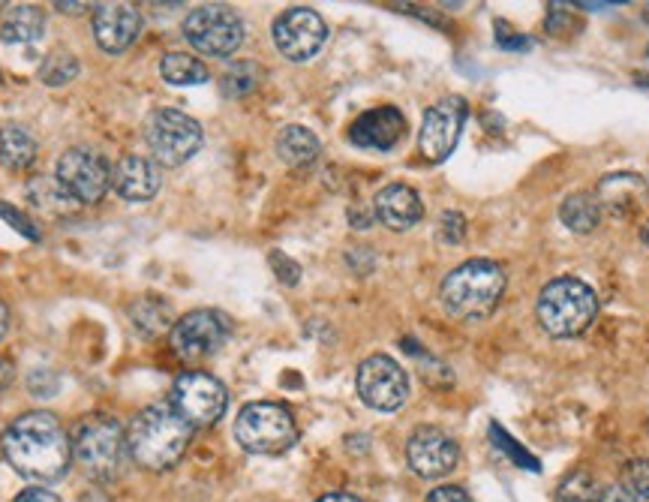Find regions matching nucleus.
<instances>
[{
    "mask_svg": "<svg viewBox=\"0 0 649 502\" xmlns=\"http://www.w3.org/2000/svg\"><path fill=\"white\" fill-rule=\"evenodd\" d=\"M7 463L28 481L52 484L67 475L73 442L52 412H28L16 418L0 439Z\"/></svg>",
    "mask_w": 649,
    "mask_h": 502,
    "instance_id": "obj_1",
    "label": "nucleus"
},
{
    "mask_svg": "<svg viewBox=\"0 0 649 502\" xmlns=\"http://www.w3.org/2000/svg\"><path fill=\"white\" fill-rule=\"evenodd\" d=\"M190 436L193 427L172 403H151L133 418L127 433V448L139 466L163 472L184 457Z\"/></svg>",
    "mask_w": 649,
    "mask_h": 502,
    "instance_id": "obj_2",
    "label": "nucleus"
},
{
    "mask_svg": "<svg viewBox=\"0 0 649 502\" xmlns=\"http://www.w3.org/2000/svg\"><path fill=\"white\" fill-rule=\"evenodd\" d=\"M505 292V271L493 259H469L457 265L439 289V301L448 316L475 322L493 313Z\"/></svg>",
    "mask_w": 649,
    "mask_h": 502,
    "instance_id": "obj_3",
    "label": "nucleus"
},
{
    "mask_svg": "<svg viewBox=\"0 0 649 502\" xmlns=\"http://www.w3.org/2000/svg\"><path fill=\"white\" fill-rule=\"evenodd\" d=\"M535 313L550 337L565 340L583 334L592 325L598 313V298L589 283L577 277H556L541 289Z\"/></svg>",
    "mask_w": 649,
    "mask_h": 502,
    "instance_id": "obj_4",
    "label": "nucleus"
},
{
    "mask_svg": "<svg viewBox=\"0 0 649 502\" xmlns=\"http://www.w3.org/2000/svg\"><path fill=\"white\" fill-rule=\"evenodd\" d=\"M73 457L85 466V472L97 481H112L121 475L127 460V436L121 424L109 415H88L76 424L73 433Z\"/></svg>",
    "mask_w": 649,
    "mask_h": 502,
    "instance_id": "obj_5",
    "label": "nucleus"
},
{
    "mask_svg": "<svg viewBox=\"0 0 649 502\" xmlns=\"http://www.w3.org/2000/svg\"><path fill=\"white\" fill-rule=\"evenodd\" d=\"M235 439L250 454H283L295 445L298 427L283 403H247L235 418Z\"/></svg>",
    "mask_w": 649,
    "mask_h": 502,
    "instance_id": "obj_6",
    "label": "nucleus"
},
{
    "mask_svg": "<svg viewBox=\"0 0 649 502\" xmlns=\"http://www.w3.org/2000/svg\"><path fill=\"white\" fill-rule=\"evenodd\" d=\"M145 139L160 166H184L202 148V127L178 109H157L145 124Z\"/></svg>",
    "mask_w": 649,
    "mask_h": 502,
    "instance_id": "obj_7",
    "label": "nucleus"
},
{
    "mask_svg": "<svg viewBox=\"0 0 649 502\" xmlns=\"http://www.w3.org/2000/svg\"><path fill=\"white\" fill-rule=\"evenodd\" d=\"M187 43L211 58H229L244 43V22L226 4H205L196 7L184 22Z\"/></svg>",
    "mask_w": 649,
    "mask_h": 502,
    "instance_id": "obj_8",
    "label": "nucleus"
},
{
    "mask_svg": "<svg viewBox=\"0 0 649 502\" xmlns=\"http://www.w3.org/2000/svg\"><path fill=\"white\" fill-rule=\"evenodd\" d=\"M55 181L64 187V193L76 205H97L109 193V187H112V172H109L106 160L97 151H91V148H70L58 160Z\"/></svg>",
    "mask_w": 649,
    "mask_h": 502,
    "instance_id": "obj_9",
    "label": "nucleus"
},
{
    "mask_svg": "<svg viewBox=\"0 0 649 502\" xmlns=\"http://www.w3.org/2000/svg\"><path fill=\"white\" fill-rule=\"evenodd\" d=\"M172 406L187 418L190 427H211L223 418L229 406V394H226V385L214 379L211 373L190 370L178 376L172 388Z\"/></svg>",
    "mask_w": 649,
    "mask_h": 502,
    "instance_id": "obj_10",
    "label": "nucleus"
},
{
    "mask_svg": "<svg viewBox=\"0 0 649 502\" xmlns=\"http://www.w3.org/2000/svg\"><path fill=\"white\" fill-rule=\"evenodd\" d=\"M232 337V322L220 310H193L172 325V349L184 361H202L217 355Z\"/></svg>",
    "mask_w": 649,
    "mask_h": 502,
    "instance_id": "obj_11",
    "label": "nucleus"
},
{
    "mask_svg": "<svg viewBox=\"0 0 649 502\" xmlns=\"http://www.w3.org/2000/svg\"><path fill=\"white\" fill-rule=\"evenodd\" d=\"M271 34H274L277 52L286 61L304 64V61H310V58H316L322 52V46L328 40V25L310 7H292V10L277 16Z\"/></svg>",
    "mask_w": 649,
    "mask_h": 502,
    "instance_id": "obj_12",
    "label": "nucleus"
},
{
    "mask_svg": "<svg viewBox=\"0 0 649 502\" xmlns=\"http://www.w3.org/2000/svg\"><path fill=\"white\" fill-rule=\"evenodd\" d=\"M358 397L376 412H397L409 400V376L388 355H370L358 367Z\"/></svg>",
    "mask_w": 649,
    "mask_h": 502,
    "instance_id": "obj_13",
    "label": "nucleus"
},
{
    "mask_svg": "<svg viewBox=\"0 0 649 502\" xmlns=\"http://www.w3.org/2000/svg\"><path fill=\"white\" fill-rule=\"evenodd\" d=\"M466 115H469V106L463 97H442L436 106L427 109L421 136H418V148L430 163H442L454 154Z\"/></svg>",
    "mask_w": 649,
    "mask_h": 502,
    "instance_id": "obj_14",
    "label": "nucleus"
},
{
    "mask_svg": "<svg viewBox=\"0 0 649 502\" xmlns=\"http://www.w3.org/2000/svg\"><path fill=\"white\" fill-rule=\"evenodd\" d=\"M460 460V445L439 427H418L406 442V463L421 478H445Z\"/></svg>",
    "mask_w": 649,
    "mask_h": 502,
    "instance_id": "obj_15",
    "label": "nucleus"
},
{
    "mask_svg": "<svg viewBox=\"0 0 649 502\" xmlns=\"http://www.w3.org/2000/svg\"><path fill=\"white\" fill-rule=\"evenodd\" d=\"M142 34V16L133 4H100L94 13V37L103 52L121 55Z\"/></svg>",
    "mask_w": 649,
    "mask_h": 502,
    "instance_id": "obj_16",
    "label": "nucleus"
},
{
    "mask_svg": "<svg viewBox=\"0 0 649 502\" xmlns=\"http://www.w3.org/2000/svg\"><path fill=\"white\" fill-rule=\"evenodd\" d=\"M403 136H406V118L394 106L370 109L349 127L352 145H358L364 151H391V148H397V142Z\"/></svg>",
    "mask_w": 649,
    "mask_h": 502,
    "instance_id": "obj_17",
    "label": "nucleus"
},
{
    "mask_svg": "<svg viewBox=\"0 0 649 502\" xmlns=\"http://www.w3.org/2000/svg\"><path fill=\"white\" fill-rule=\"evenodd\" d=\"M373 217L391 232H409L412 226L421 223L424 205H421V196L412 187L388 184L373 199Z\"/></svg>",
    "mask_w": 649,
    "mask_h": 502,
    "instance_id": "obj_18",
    "label": "nucleus"
},
{
    "mask_svg": "<svg viewBox=\"0 0 649 502\" xmlns=\"http://www.w3.org/2000/svg\"><path fill=\"white\" fill-rule=\"evenodd\" d=\"M595 199H598L601 211H610L613 217H631L649 202V187L640 175L619 172V175H607L598 184Z\"/></svg>",
    "mask_w": 649,
    "mask_h": 502,
    "instance_id": "obj_19",
    "label": "nucleus"
},
{
    "mask_svg": "<svg viewBox=\"0 0 649 502\" xmlns=\"http://www.w3.org/2000/svg\"><path fill=\"white\" fill-rule=\"evenodd\" d=\"M112 184L124 199L148 202V199H154L160 193V169L148 157L127 154V157L118 160V166L112 172Z\"/></svg>",
    "mask_w": 649,
    "mask_h": 502,
    "instance_id": "obj_20",
    "label": "nucleus"
},
{
    "mask_svg": "<svg viewBox=\"0 0 649 502\" xmlns=\"http://www.w3.org/2000/svg\"><path fill=\"white\" fill-rule=\"evenodd\" d=\"M46 34V16L43 10L22 4V7H10V13L4 16V25H0V40L7 46H19V49H31L43 40Z\"/></svg>",
    "mask_w": 649,
    "mask_h": 502,
    "instance_id": "obj_21",
    "label": "nucleus"
},
{
    "mask_svg": "<svg viewBox=\"0 0 649 502\" xmlns=\"http://www.w3.org/2000/svg\"><path fill=\"white\" fill-rule=\"evenodd\" d=\"M319 139L313 130L301 127V124H289L280 130L277 136V157L289 166V169H307L319 160Z\"/></svg>",
    "mask_w": 649,
    "mask_h": 502,
    "instance_id": "obj_22",
    "label": "nucleus"
},
{
    "mask_svg": "<svg viewBox=\"0 0 649 502\" xmlns=\"http://www.w3.org/2000/svg\"><path fill=\"white\" fill-rule=\"evenodd\" d=\"M37 139L19 127V124H7L0 127V163L10 166V169H28L37 160Z\"/></svg>",
    "mask_w": 649,
    "mask_h": 502,
    "instance_id": "obj_23",
    "label": "nucleus"
},
{
    "mask_svg": "<svg viewBox=\"0 0 649 502\" xmlns=\"http://www.w3.org/2000/svg\"><path fill=\"white\" fill-rule=\"evenodd\" d=\"M562 226H568L577 235H589L601 223V205L592 193H571L559 208Z\"/></svg>",
    "mask_w": 649,
    "mask_h": 502,
    "instance_id": "obj_24",
    "label": "nucleus"
},
{
    "mask_svg": "<svg viewBox=\"0 0 649 502\" xmlns=\"http://www.w3.org/2000/svg\"><path fill=\"white\" fill-rule=\"evenodd\" d=\"M160 76L175 85V88H190V85H205L211 79L208 67L193 58V55H184V52H169L163 61H160Z\"/></svg>",
    "mask_w": 649,
    "mask_h": 502,
    "instance_id": "obj_25",
    "label": "nucleus"
},
{
    "mask_svg": "<svg viewBox=\"0 0 649 502\" xmlns=\"http://www.w3.org/2000/svg\"><path fill=\"white\" fill-rule=\"evenodd\" d=\"M28 199L34 202V208L49 211V214H67L76 205L55 178H37V181H31L28 184Z\"/></svg>",
    "mask_w": 649,
    "mask_h": 502,
    "instance_id": "obj_26",
    "label": "nucleus"
},
{
    "mask_svg": "<svg viewBox=\"0 0 649 502\" xmlns=\"http://www.w3.org/2000/svg\"><path fill=\"white\" fill-rule=\"evenodd\" d=\"M130 319L136 331H142L145 337H154L169 328V307L157 298H142L130 307Z\"/></svg>",
    "mask_w": 649,
    "mask_h": 502,
    "instance_id": "obj_27",
    "label": "nucleus"
},
{
    "mask_svg": "<svg viewBox=\"0 0 649 502\" xmlns=\"http://www.w3.org/2000/svg\"><path fill=\"white\" fill-rule=\"evenodd\" d=\"M76 76H79V61L70 52H64V49L46 55L43 64H40V82L49 85V88H64Z\"/></svg>",
    "mask_w": 649,
    "mask_h": 502,
    "instance_id": "obj_28",
    "label": "nucleus"
},
{
    "mask_svg": "<svg viewBox=\"0 0 649 502\" xmlns=\"http://www.w3.org/2000/svg\"><path fill=\"white\" fill-rule=\"evenodd\" d=\"M598 493L601 490L595 487L592 475L583 472V469H574V472H568L562 478V484L556 490V499L559 502H598Z\"/></svg>",
    "mask_w": 649,
    "mask_h": 502,
    "instance_id": "obj_29",
    "label": "nucleus"
},
{
    "mask_svg": "<svg viewBox=\"0 0 649 502\" xmlns=\"http://www.w3.org/2000/svg\"><path fill=\"white\" fill-rule=\"evenodd\" d=\"M490 439H493V445L502 451V454H508L520 469H529V472H541V463L511 436V433H505L499 424H490Z\"/></svg>",
    "mask_w": 649,
    "mask_h": 502,
    "instance_id": "obj_30",
    "label": "nucleus"
},
{
    "mask_svg": "<svg viewBox=\"0 0 649 502\" xmlns=\"http://www.w3.org/2000/svg\"><path fill=\"white\" fill-rule=\"evenodd\" d=\"M619 487H625L637 502H649V460L637 457V460L625 463Z\"/></svg>",
    "mask_w": 649,
    "mask_h": 502,
    "instance_id": "obj_31",
    "label": "nucleus"
},
{
    "mask_svg": "<svg viewBox=\"0 0 649 502\" xmlns=\"http://www.w3.org/2000/svg\"><path fill=\"white\" fill-rule=\"evenodd\" d=\"M256 82H259V70L253 64H238L235 70L226 73L223 94L226 97H244V94H250L256 88Z\"/></svg>",
    "mask_w": 649,
    "mask_h": 502,
    "instance_id": "obj_32",
    "label": "nucleus"
},
{
    "mask_svg": "<svg viewBox=\"0 0 649 502\" xmlns=\"http://www.w3.org/2000/svg\"><path fill=\"white\" fill-rule=\"evenodd\" d=\"M0 217H4L16 232H22L28 241H40V229L34 226V220L25 214V211H19V208H13L10 202H0Z\"/></svg>",
    "mask_w": 649,
    "mask_h": 502,
    "instance_id": "obj_33",
    "label": "nucleus"
},
{
    "mask_svg": "<svg viewBox=\"0 0 649 502\" xmlns=\"http://www.w3.org/2000/svg\"><path fill=\"white\" fill-rule=\"evenodd\" d=\"M268 262H271V268H274V274H277L280 283H286V286H298V280H301V268H298V262H292L283 250H271Z\"/></svg>",
    "mask_w": 649,
    "mask_h": 502,
    "instance_id": "obj_34",
    "label": "nucleus"
},
{
    "mask_svg": "<svg viewBox=\"0 0 649 502\" xmlns=\"http://www.w3.org/2000/svg\"><path fill=\"white\" fill-rule=\"evenodd\" d=\"M463 235H466V220H463V214H457V211H448V214H442V223H439V238H442L445 244H460V241H463Z\"/></svg>",
    "mask_w": 649,
    "mask_h": 502,
    "instance_id": "obj_35",
    "label": "nucleus"
},
{
    "mask_svg": "<svg viewBox=\"0 0 649 502\" xmlns=\"http://www.w3.org/2000/svg\"><path fill=\"white\" fill-rule=\"evenodd\" d=\"M424 502H472V496L460 484H442V487L430 490Z\"/></svg>",
    "mask_w": 649,
    "mask_h": 502,
    "instance_id": "obj_36",
    "label": "nucleus"
},
{
    "mask_svg": "<svg viewBox=\"0 0 649 502\" xmlns=\"http://www.w3.org/2000/svg\"><path fill=\"white\" fill-rule=\"evenodd\" d=\"M598 502H637V499H634L625 487L613 484V487H607V490L598 493Z\"/></svg>",
    "mask_w": 649,
    "mask_h": 502,
    "instance_id": "obj_37",
    "label": "nucleus"
},
{
    "mask_svg": "<svg viewBox=\"0 0 649 502\" xmlns=\"http://www.w3.org/2000/svg\"><path fill=\"white\" fill-rule=\"evenodd\" d=\"M13 502H61L52 490H25Z\"/></svg>",
    "mask_w": 649,
    "mask_h": 502,
    "instance_id": "obj_38",
    "label": "nucleus"
},
{
    "mask_svg": "<svg viewBox=\"0 0 649 502\" xmlns=\"http://www.w3.org/2000/svg\"><path fill=\"white\" fill-rule=\"evenodd\" d=\"M499 46H502V49H511V52H529V49H532V40L517 37V34H508V37L499 40Z\"/></svg>",
    "mask_w": 649,
    "mask_h": 502,
    "instance_id": "obj_39",
    "label": "nucleus"
},
{
    "mask_svg": "<svg viewBox=\"0 0 649 502\" xmlns=\"http://www.w3.org/2000/svg\"><path fill=\"white\" fill-rule=\"evenodd\" d=\"M544 25H547V31H550V34H553V31L559 34L562 28H568V25H571V19H568L562 10H553V13L547 16V22H544Z\"/></svg>",
    "mask_w": 649,
    "mask_h": 502,
    "instance_id": "obj_40",
    "label": "nucleus"
},
{
    "mask_svg": "<svg viewBox=\"0 0 649 502\" xmlns=\"http://www.w3.org/2000/svg\"><path fill=\"white\" fill-rule=\"evenodd\" d=\"M10 382H13V364H10L4 355H0V394L7 391V385H10Z\"/></svg>",
    "mask_w": 649,
    "mask_h": 502,
    "instance_id": "obj_41",
    "label": "nucleus"
},
{
    "mask_svg": "<svg viewBox=\"0 0 649 502\" xmlns=\"http://www.w3.org/2000/svg\"><path fill=\"white\" fill-rule=\"evenodd\" d=\"M316 502H361V499L352 496V493H328V496H322V499H316Z\"/></svg>",
    "mask_w": 649,
    "mask_h": 502,
    "instance_id": "obj_42",
    "label": "nucleus"
},
{
    "mask_svg": "<svg viewBox=\"0 0 649 502\" xmlns=\"http://www.w3.org/2000/svg\"><path fill=\"white\" fill-rule=\"evenodd\" d=\"M7 328H10V310H7L4 301H0V337L7 334Z\"/></svg>",
    "mask_w": 649,
    "mask_h": 502,
    "instance_id": "obj_43",
    "label": "nucleus"
},
{
    "mask_svg": "<svg viewBox=\"0 0 649 502\" xmlns=\"http://www.w3.org/2000/svg\"><path fill=\"white\" fill-rule=\"evenodd\" d=\"M61 13H82V10H88V4H55Z\"/></svg>",
    "mask_w": 649,
    "mask_h": 502,
    "instance_id": "obj_44",
    "label": "nucleus"
},
{
    "mask_svg": "<svg viewBox=\"0 0 649 502\" xmlns=\"http://www.w3.org/2000/svg\"><path fill=\"white\" fill-rule=\"evenodd\" d=\"M640 241H643V247L649 250V220H646V223L640 226Z\"/></svg>",
    "mask_w": 649,
    "mask_h": 502,
    "instance_id": "obj_45",
    "label": "nucleus"
},
{
    "mask_svg": "<svg viewBox=\"0 0 649 502\" xmlns=\"http://www.w3.org/2000/svg\"><path fill=\"white\" fill-rule=\"evenodd\" d=\"M637 79H640L637 85H643V88H649V76H637Z\"/></svg>",
    "mask_w": 649,
    "mask_h": 502,
    "instance_id": "obj_46",
    "label": "nucleus"
},
{
    "mask_svg": "<svg viewBox=\"0 0 649 502\" xmlns=\"http://www.w3.org/2000/svg\"><path fill=\"white\" fill-rule=\"evenodd\" d=\"M643 19H646V22H649V7H646V10H643Z\"/></svg>",
    "mask_w": 649,
    "mask_h": 502,
    "instance_id": "obj_47",
    "label": "nucleus"
}]
</instances>
